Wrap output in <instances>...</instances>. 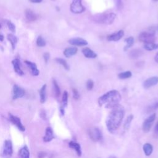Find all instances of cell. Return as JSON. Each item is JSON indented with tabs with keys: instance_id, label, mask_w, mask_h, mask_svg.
I'll return each instance as SVG.
<instances>
[{
	"instance_id": "36",
	"label": "cell",
	"mask_w": 158,
	"mask_h": 158,
	"mask_svg": "<svg viewBox=\"0 0 158 158\" xmlns=\"http://www.w3.org/2000/svg\"><path fill=\"white\" fill-rule=\"evenodd\" d=\"M7 25L8 27V28L13 33L15 31V25L11 22V21H8L7 22Z\"/></svg>"
},
{
	"instance_id": "26",
	"label": "cell",
	"mask_w": 158,
	"mask_h": 158,
	"mask_svg": "<svg viewBox=\"0 0 158 158\" xmlns=\"http://www.w3.org/2000/svg\"><path fill=\"white\" fill-rule=\"evenodd\" d=\"M142 54V51L138 49H135L129 53V56L131 59H136Z\"/></svg>"
},
{
	"instance_id": "12",
	"label": "cell",
	"mask_w": 158,
	"mask_h": 158,
	"mask_svg": "<svg viewBox=\"0 0 158 158\" xmlns=\"http://www.w3.org/2000/svg\"><path fill=\"white\" fill-rule=\"evenodd\" d=\"M124 35V31L123 30H119L117 32L110 34L107 36V40L109 41H117L120 40Z\"/></svg>"
},
{
	"instance_id": "6",
	"label": "cell",
	"mask_w": 158,
	"mask_h": 158,
	"mask_svg": "<svg viewBox=\"0 0 158 158\" xmlns=\"http://www.w3.org/2000/svg\"><path fill=\"white\" fill-rule=\"evenodd\" d=\"M88 133V135H89L90 139L93 142L99 141L102 138V133H101V130L98 127H91V128H89Z\"/></svg>"
},
{
	"instance_id": "42",
	"label": "cell",
	"mask_w": 158,
	"mask_h": 158,
	"mask_svg": "<svg viewBox=\"0 0 158 158\" xmlns=\"http://www.w3.org/2000/svg\"><path fill=\"white\" fill-rule=\"evenodd\" d=\"M30 1L33 3H40L42 1V0H30Z\"/></svg>"
},
{
	"instance_id": "16",
	"label": "cell",
	"mask_w": 158,
	"mask_h": 158,
	"mask_svg": "<svg viewBox=\"0 0 158 158\" xmlns=\"http://www.w3.org/2000/svg\"><path fill=\"white\" fill-rule=\"evenodd\" d=\"M25 63L28 66V67L31 69V75L33 76H38L40 73L39 70L37 69V65L35 63L32 62L29 60H25Z\"/></svg>"
},
{
	"instance_id": "24",
	"label": "cell",
	"mask_w": 158,
	"mask_h": 158,
	"mask_svg": "<svg viewBox=\"0 0 158 158\" xmlns=\"http://www.w3.org/2000/svg\"><path fill=\"white\" fill-rule=\"evenodd\" d=\"M143 149L144 152V154L146 156H149L153 151V146L151 144L149 143H146L143 145Z\"/></svg>"
},
{
	"instance_id": "3",
	"label": "cell",
	"mask_w": 158,
	"mask_h": 158,
	"mask_svg": "<svg viewBox=\"0 0 158 158\" xmlns=\"http://www.w3.org/2000/svg\"><path fill=\"white\" fill-rule=\"evenodd\" d=\"M116 17L114 13H108V14H100L95 15L93 17V20L94 22L104 24H111L115 20Z\"/></svg>"
},
{
	"instance_id": "45",
	"label": "cell",
	"mask_w": 158,
	"mask_h": 158,
	"mask_svg": "<svg viewBox=\"0 0 158 158\" xmlns=\"http://www.w3.org/2000/svg\"><path fill=\"white\" fill-rule=\"evenodd\" d=\"M108 158H117L116 157H115V156H110V157H109Z\"/></svg>"
},
{
	"instance_id": "34",
	"label": "cell",
	"mask_w": 158,
	"mask_h": 158,
	"mask_svg": "<svg viewBox=\"0 0 158 158\" xmlns=\"http://www.w3.org/2000/svg\"><path fill=\"white\" fill-rule=\"evenodd\" d=\"M157 108H158V102H156L148 107L146 112L148 113H149V112L157 109Z\"/></svg>"
},
{
	"instance_id": "20",
	"label": "cell",
	"mask_w": 158,
	"mask_h": 158,
	"mask_svg": "<svg viewBox=\"0 0 158 158\" xmlns=\"http://www.w3.org/2000/svg\"><path fill=\"white\" fill-rule=\"evenodd\" d=\"M77 51H78V49L76 47L67 48L64 51V55L66 57H70L76 54Z\"/></svg>"
},
{
	"instance_id": "33",
	"label": "cell",
	"mask_w": 158,
	"mask_h": 158,
	"mask_svg": "<svg viewBox=\"0 0 158 158\" xmlns=\"http://www.w3.org/2000/svg\"><path fill=\"white\" fill-rule=\"evenodd\" d=\"M46 44V43L44 38L41 36H39L36 39V45L39 47H44Z\"/></svg>"
},
{
	"instance_id": "11",
	"label": "cell",
	"mask_w": 158,
	"mask_h": 158,
	"mask_svg": "<svg viewBox=\"0 0 158 158\" xmlns=\"http://www.w3.org/2000/svg\"><path fill=\"white\" fill-rule=\"evenodd\" d=\"M158 83V77H152L146 79L143 82V87L145 89H148Z\"/></svg>"
},
{
	"instance_id": "47",
	"label": "cell",
	"mask_w": 158,
	"mask_h": 158,
	"mask_svg": "<svg viewBox=\"0 0 158 158\" xmlns=\"http://www.w3.org/2000/svg\"><path fill=\"white\" fill-rule=\"evenodd\" d=\"M1 25H0V28H1Z\"/></svg>"
},
{
	"instance_id": "30",
	"label": "cell",
	"mask_w": 158,
	"mask_h": 158,
	"mask_svg": "<svg viewBox=\"0 0 158 158\" xmlns=\"http://www.w3.org/2000/svg\"><path fill=\"white\" fill-rule=\"evenodd\" d=\"M55 60L57 63L62 65L63 66V67L67 70H69L70 69V67H69V64H67V62H66L65 60H64V59H62V58H56L55 59Z\"/></svg>"
},
{
	"instance_id": "7",
	"label": "cell",
	"mask_w": 158,
	"mask_h": 158,
	"mask_svg": "<svg viewBox=\"0 0 158 158\" xmlns=\"http://www.w3.org/2000/svg\"><path fill=\"white\" fill-rule=\"evenodd\" d=\"M70 11L74 14H80L85 10L81 3V0H73L70 7Z\"/></svg>"
},
{
	"instance_id": "29",
	"label": "cell",
	"mask_w": 158,
	"mask_h": 158,
	"mask_svg": "<svg viewBox=\"0 0 158 158\" xmlns=\"http://www.w3.org/2000/svg\"><path fill=\"white\" fill-rule=\"evenodd\" d=\"M144 48L147 51H152L158 49V44L151 43H146L144 44Z\"/></svg>"
},
{
	"instance_id": "9",
	"label": "cell",
	"mask_w": 158,
	"mask_h": 158,
	"mask_svg": "<svg viewBox=\"0 0 158 158\" xmlns=\"http://www.w3.org/2000/svg\"><path fill=\"white\" fill-rule=\"evenodd\" d=\"M12 93H13L12 99L15 100V99L23 97L25 94V91L23 88L20 87V86L17 85H14L13 86Z\"/></svg>"
},
{
	"instance_id": "43",
	"label": "cell",
	"mask_w": 158,
	"mask_h": 158,
	"mask_svg": "<svg viewBox=\"0 0 158 158\" xmlns=\"http://www.w3.org/2000/svg\"><path fill=\"white\" fill-rule=\"evenodd\" d=\"M154 60H155V61H156L157 63H158V52L155 55Z\"/></svg>"
},
{
	"instance_id": "46",
	"label": "cell",
	"mask_w": 158,
	"mask_h": 158,
	"mask_svg": "<svg viewBox=\"0 0 158 158\" xmlns=\"http://www.w3.org/2000/svg\"><path fill=\"white\" fill-rule=\"evenodd\" d=\"M153 1H157L158 0H153Z\"/></svg>"
},
{
	"instance_id": "32",
	"label": "cell",
	"mask_w": 158,
	"mask_h": 158,
	"mask_svg": "<svg viewBox=\"0 0 158 158\" xmlns=\"http://www.w3.org/2000/svg\"><path fill=\"white\" fill-rule=\"evenodd\" d=\"M68 103V93L67 91H64L62 94V106L63 107H66L67 106Z\"/></svg>"
},
{
	"instance_id": "10",
	"label": "cell",
	"mask_w": 158,
	"mask_h": 158,
	"mask_svg": "<svg viewBox=\"0 0 158 158\" xmlns=\"http://www.w3.org/2000/svg\"><path fill=\"white\" fill-rule=\"evenodd\" d=\"M9 119L10 120V122L15 125L17 128L19 130H20L22 131H24L25 130V127L23 126V125L22 123V122L20 119V118H19L17 116H15L14 115H12V114L9 113Z\"/></svg>"
},
{
	"instance_id": "5",
	"label": "cell",
	"mask_w": 158,
	"mask_h": 158,
	"mask_svg": "<svg viewBox=\"0 0 158 158\" xmlns=\"http://www.w3.org/2000/svg\"><path fill=\"white\" fill-rule=\"evenodd\" d=\"M13 153V148H12V141L9 139H7L4 141L1 156L2 158H10L11 157Z\"/></svg>"
},
{
	"instance_id": "13",
	"label": "cell",
	"mask_w": 158,
	"mask_h": 158,
	"mask_svg": "<svg viewBox=\"0 0 158 158\" xmlns=\"http://www.w3.org/2000/svg\"><path fill=\"white\" fill-rule=\"evenodd\" d=\"M68 42L73 46H86L88 44L87 41L81 38H71L70 39Z\"/></svg>"
},
{
	"instance_id": "27",
	"label": "cell",
	"mask_w": 158,
	"mask_h": 158,
	"mask_svg": "<svg viewBox=\"0 0 158 158\" xmlns=\"http://www.w3.org/2000/svg\"><path fill=\"white\" fill-rule=\"evenodd\" d=\"M125 41L127 43V45L125 46L123 50L125 51L128 50L130 47H131L134 43V38L132 36H130L125 40Z\"/></svg>"
},
{
	"instance_id": "2",
	"label": "cell",
	"mask_w": 158,
	"mask_h": 158,
	"mask_svg": "<svg viewBox=\"0 0 158 158\" xmlns=\"http://www.w3.org/2000/svg\"><path fill=\"white\" fill-rule=\"evenodd\" d=\"M121 100V95L117 90H111L100 96L98 99L99 106L106 105V108L112 109L114 106L119 104Z\"/></svg>"
},
{
	"instance_id": "15",
	"label": "cell",
	"mask_w": 158,
	"mask_h": 158,
	"mask_svg": "<svg viewBox=\"0 0 158 158\" xmlns=\"http://www.w3.org/2000/svg\"><path fill=\"white\" fill-rule=\"evenodd\" d=\"M25 15L27 20L30 22L36 21L38 18L37 15L31 9H27L25 10Z\"/></svg>"
},
{
	"instance_id": "19",
	"label": "cell",
	"mask_w": 158,
	"mask_h": 158,
	"mask_svg": "<svg viewBox=\"0 0 158 158\" xmlns=\"http://www.w3.org/2000/svg\"><path fill=\"white\" fill-rule=\"evenodd\" d=\"M82 53L86 58H96L97 57V54L93 50L88 48H83Z\"/></svg>"
},
{
	"instance_id": "14",
	"label": "cell",
	"mask_w": 158,
	"mask_h": 158,
	"mask_svg": "<svg viewBox=\"0 0 158 158\" xmlns=\"http://www.w3.org/2000/svg\"><path fill=\"white\" fill-rule=\"evenodd\" d=\"M12 64L14 67V70L16 73H17L20 76H22L24 75V72L21 68L20 61L19 59L16 58V59H14L12 61Z\"/></svg>"
},
{
	"instance_id": "21",
	"label": "cell",
	"mask_w": 158,
	"mask_h": 158,
	"mask_svg": "<svg viewBox=\"0 0 158 158\" xmlns=\"http://www.w3.org/2000/svg\"><path fill=\"white\" fill-rule=\"evenodd\" d=\"M20 158H30V151L27 146L22 147L19 152Z\"/></svg>"
},
{
	"instance_id": "28",
	"label": "cell",
	"mask_w": 158,
	"mask_h": 158,
	"mask_svg": "<svg viewBox=\"0 0 158 158\" xmlns=\"http://www.w3.org/2000/svg\"><path fill=\"white\" fill-rule=\"evenodd\" d=\"M133 115H132V114L129 115L127 117V118H126V120L125 121V123L123 124V128L125 130H128L130 128L131 123V121L133 120Z\"/></svg>"
},
{
	"instance_id": "18",
	"label": "cell",
	"mask_w": 158,
	"mask_h": 158,
	"mask_svg": "<svg viewBox=\"0 0 158 158\" xmlns=\"http://www.w3.org/2000/svg\"><path fill=\"white\" fill-rule=\"evenodd\" d=\"M69 146L70 148H72L75 151V152H77V154L78 155V157H80L81 156L82 152H81V146H80V144L72 141L69 143Z\"/></svg>"
},
{
	"instance_id": "35",
	"label": "cell",
	"mask_w": 158,
	"mask_h": 158,
	"mask_svg": "<svg viewBox=\"0 0 158 158\" xmlns=\"http://www.w3.org/2000/svg\"><path fill=\"white\" fill-rule=\"evenodd\" d=\"M86 86L88 90H91L93 88L94 86V82L92 80L89 79L86 81Z\"/></svg>"
},
{
	"instance_id": "31",
	"label": "cell",
	"mask_w": 158,
	"mask_h": 158,
	"mask_svg": "<svg viewBox=\"0 0 158 158\" xmlns=\"http://www.w3.org/2000/svg\"><path fill=\"white\" fill-rule=\"evenodd\" d=\"M131 75H132L131 72L130 71L128 70V71H125V72L120 73L118 75V78L121 79V80H124V79H127V78L131 77Z\"/></svg>"
},
{
	"instance_id": "17",
	"label": "cell",
	"mask_w": 158,
	"mask_h": 158,
	"mask_svg": "<svg viewBox=\"0 0 158 158\" xmlns=\"http://www.w3.org/2000/svg\"><path fill=\"white\" fill-rule=\"evenodd\" d=\"M54 138L53 131L51 127H47L45 131V135L43 137V141L45 143L50 142Z\"/></svg>"
},
{
	"instance_id": "38",
	"label": "cell",
	"mask_w": 158,
	"mask_h": 158,
	"mask_svg": "<svg viewBox=\"0 0 158 158\" xmlns=\"http://www.w3.org/2000/svg\"><path fill=\"white\" fill-rule=\"evenodd\" d=\"M154 136L156 138L158 139V121L156 123L154 130Z\"/></svg>"
},
{
	"instance_id": "39",
	"label": "cell",
	"mask_w": 158,
	"mask_h": 158,
	"mask_svg": "<svg viewBox=\"0 0 158 158\" xmlns=\"http://www.w3.org/2000/svg\"><path fill=\"white\" fill-rule=\"evenodd\" d=\"M49 57H50V55L48 52H45L43 54V59L46 63H48V62L49 59Z\"/></svg>"
},
{
	"instance_id": "1",
	"label": "cell",
	"mask_w": 158,
	"mask_h": 158,
	"mask_svg": "<svg viewBox=\"0 0 158 158\" xmlns=\"http://www.w3.org/2000/svg\"><path fill=\"white\" fill-rule=\"evenodd\" d=\"M124 115V108L120 104H118L111 109V111L106 120V127L110 133H114L119 128Z\"/></svg>"
},
{
	"instance_id": "8",
	"label": "cell",
	"mask_w": 158,
	"mask_h": 158,
	"mask_svg": "<svg viewBox=\"0 0 158 158\" xmlns=\"http://www.w3.org/2000/svg\"><path fill=\"white\" fill-rule=\"evenodd\" d=\"M156 117V114L154 113L145 119V120L143 123V127H142V129L144 133H148L152 125V123L155 120Z\"/></svg>"
},
{
	"instance_id": "23",
	"label": "cell",
	"mask_w": 158,
	"mask_h": 158,
	"mask_svg": "<svg viewBox=\"0 0 158 158\" xmlns=\"http://www.w3.org/2000/svg\"><path fill=\"white\" fill-rule=\"evenodd\" d=\"M7 38L11 44L12 50H14L15 48L16 44L17 43V41H18L17 38L13 34H8L7 36Z\"/></svg>"
},
{
	"instance_id": "25",
	"label": "cell",
	"mask_w": 158,
	"mask_h": 158,
	"mask_svg": "<svg viewBox=\"0 0 158 158\" xmlns=\"http://www.w3.org/2000/svg\"><path fill=\"white\" fill-rule=\"evenodd\" d=\"M52 86H53V90H54V93L55 96L56 98L59 97V96L60 95V89L56 80H52Z\"/></svg>"
},
{
	"instance_id": "40",
	"label": "cell",
	"mask_w": 158,
	"mask_h": 158,
	"mask_svg": "<svg viewBox=\"0 0 158 158\" xmlns=\"http://www.w3.org/2000/svg\"><path fill=\"white\" fill-rule=\"evenodd\" d=\"M60 112L61 114L62 115H64L65 114V110H64V107H63L62 106H61L60 107Z\"/></svg>"
},
{
	"instance_id": "44",
	"label": "cell",
	"mask_w": 158,
	"mask_h": 158,
	"mask_svg": "<svg viewBox=\"0 0 158 158\" xmlns=\"http://www.w3.org/2000/svg\"><path fill=\"white\" fill-rule=\"evenodd\" d=\"M4 35L0 34V41H4Z\"/></svg>"
},
{
	"instance_id": "22",
	"label": "cell",
	"mask_w": 158,
	"mask_h": 158,
	"mask_svg": "<svg viewBox=\"0 0 158 158\" xmlns=\"http://www.w3.org/2000/svg\"><path fill=\"white\" fill-rule=\"evenodd\" d=\"M40 98L41 103H44L46 100V84L43 85L40 90Z\"/></svg>"
},
{
	"instance_id": "37",
	"label": "cell",
	"mask_w": 158,
	"mask_h": 158,
	"mask_svg": "<svg viewBox=\"0 0 158 158\" xmlns=\"http://www.w3.org/2000/svg\"><path fill=\"white\" fill-rule=\"evenodd\" d=\"M72 93H73V97L75 99L78 100L80 98V94L78 91V90L75 88L72 89Z\"/></svg>"
},
{
	"instance_id": "4",
	"label": "cell",
	"mask_w": 158,
	"mask_h": 158,
	"mask_svg": "<svg viewBox=\"0 0 158 158\" xmlns=\"http://www.w3.org/2000/svg\"><path fill=\"white\" fill-rule=\"evenodd\" d=\"M138 39L140 41L143 42L144 44L154 43L156 40L155 33L151 31H143L139 33Z\"/></svg>"
},
{
	"instance_id": "41",
	"label": "cell",
	"mask_w": 158,
	"mask_h": 158,
	"mask_svg": "<svg viewBox=\"0 0 158 158\" xmlns=\"http://www.w3.org/2000/svg\"><path fill=\"white\" fill-rule=\"evenodd\" d=\"M45 155H46V153L45 152H40V153H39V154H38V157L39 158H43L44 156H45Z\"/></svg>"
}]
</instances>
